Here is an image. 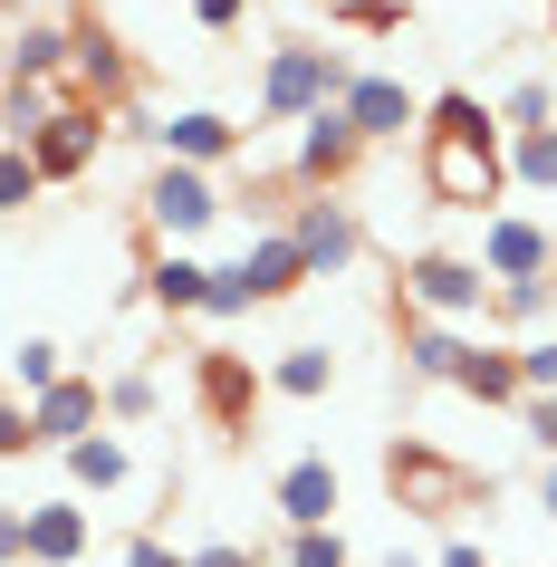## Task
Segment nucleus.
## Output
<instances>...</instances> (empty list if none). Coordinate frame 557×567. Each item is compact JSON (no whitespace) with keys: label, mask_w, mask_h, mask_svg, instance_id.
Wrapping results in <instances>:
<instances>
[{"label":"nucleus","mask_w":557,"mask_h":567,"mask_svg":"<svg viewBox=\"0 0 557 567\" xmlns=\"http://www.w3.org/2000/svg\"><path fill=\"white\" fill-rule=\"evenodd\" d=\"M355 87V59L347 49H318V39H279L260 68V125H308L318 106Z\"/></svg>","instance_id":"f257e3e1"},{"label":"nucleus","mask_w":557,"mask_h":567,"mask_svg":"<svg viewBox=\"0 0 557 567\" xmlns=\"http://www.w3.org/2000/svg\"><path fill=\"white\" fill-rule=\"evenodd\" d=\"M423 193L442 212H481L491 221L509 193V135H423Z\"/></svg>","instance_id":"f03ea898"},{"label":"nucleus","mask_w":557,"mask_h":567,"mask_svg":"<svg viewBox=\"0 0 557 567\" xmlns=\"http://www.w3.org/2000/svg\"><path fill=\"white\" fill-rule=\"evenodd\" d=\"M404 308H413V318L462 328V318H491V279H481L471 250H413V260H404Z\"/></svg>","instance_id":"7ed1b4c3"},{"label":"nucleus","mask_w":557,"mask_h":567,"mask_svg":"<svg viewBox=\"0 0 557 567\" xmlns=\"http://www.w3.org/2000/svg\"><path fill=\"white\" fill-rule=\"evenodd\" d=\"M221 212H231V203H221V183H212V174H193V164H154V183H145V231L164 240V250L203 240Z\"/></svg>","instance_id":"20e7f679"},{"label":"nucleus","mask_w":557,"mask_h":567,"mask_svg":"<svg viewBox=\"0 0 557 567\" xmlns=\"http://www.w3.org/2000/svg\"><path fill=\"white\" fill-rule=\"evenodd\" d=\"M471 260H481L491 289H509V279H557V231L538 221V212H509V203H499L491 221H481V250H471Z\"/></svg>","instance_id":"39448f33"},{"label":"nucleus","mask_w":557,"mask_h":567,"mask_svg":"<svg viewBox=\"0 0 557 567\" xmlns=\"http://www.w3.org/2000/svg\"><path fill=\"white\" fill-rule=\"evenodd\" d=\"M289 240H298V260H308V279H337V269H355V250H365V221H355V203H337V193H308V203L289 212Z\"/></svg>","instance_id":"423d86ee"},{"label":"nucleus","mask_w":557,"mask_h":567,"mask_svg":"<svg viewBox=\"0 0 557 567\" xmlns=\"http://www.w3.org/2000/svg\"><path fill=\"white\" fill-rule=\"evenodd\" d=\"M125 87H135V68H125L116 30L106 20H68V96L106 116V106H125Z\"/></svg>","instance_id":"0eeeda50"},{"label":"nucleus","mask_w":557,"mask_h":567,"mask_svg":"<svg viewBox=\"0 0 557 567\" xmlns=\"http://www.w3.org/2000/svg\"><path fill=\"white\" fill-rule=\"evenodd\" d=\"M96 154H106V116H96V106H78V96H68L59 116L30 135L39 183H87V174H96Z\"/></svg>","instance_id":"6e6552de"},{"label":"nucleus","mask_w":557,"mask_h":567,"mask_svg":"<svg viewBox=\"0 0 557 567\" xmlns=\"http://www.w3.org/2000/svg\"><path fill=\"white\" fill-rule=\"evenodd\" d=\"M145 135H154V154H164V164H193V174H212V164H231V154L250 145V125H231L221 106H183V116H154Z\"/></svg>","instance_id":"1a4fd4ad"},{"label":"nucleus","mask_w":557,"mask_h":567,"mask_svg":"<svg viewBox=\"0 0 557 567\" xmlns=\"http://www.w3.org/2000/svg\"><path fill=\"white\" fill-rule=\"evenodd\" d=\"M355 154H365V135L347 125V106H318V116L298 125V154H289L298 193H337V183L355 174Z\"/></svg>","instance_id":"9d476101"},{"label":"nucleus","mask_w":557,"mask_h":567,"mask_svg":"<svg viewBox=\"0 0 557 567\" xmlns=\"http://www.w3.org/2000/svg\"><path fill=\"white\" fill-rule=\"evenodd\" d=\"M269 501H279V519H289V529H337V462H327V452L279 462Z\"/></svg>","instance_id":"9b49d317"},{"label":"nucleus","mask_w":557,"mask_h":567,"mask_svg":"<svg viewBox=\"0 0 557 567\" xmlns=\"http://www.w3.org/2000/svg\"><path fill=\"white\" fill-rule=\"evenodd\" d=\"M347 106V125L365 135V145H384V135H404V125H423V96L404 87V78H375V68H355V87L337 96Z\"/></svg>","instance_id":"f8f14e48"},{"label":"nucleus","mask_w":557,"mask_h":567,"mask_svg":"<svg viewBox=\"0 0 557 567\" xmlns=\"http://www.w3.org/2000/svg\"><path fill=\"white\" fill-rule=\"evenodd\" d=\"M384 491H394L404 509H423V519H433V509H452V501H462L471 481L452 472L442 452H423V443H394V452H384Z\"/></svg>","instance_id":"ddd939ff"},{"label":"nucleus","mask_w":557,"mask_h":567,"mask_svg":"<svg viewBox=\"0 0 557 567\" xmlns=\"http://www.w3.org/2000/svg\"><path fill=\"white\" fill-rule=\"evenodd\" d=\"M30 423H39V443H87V433H106V385L96 375H59V385L30 404Z\"/></svg>","instance_id":"4468645a"},{"label":"nucleus","mask_w":557,"mask_h":567,"mask_svg":"<svg viewBox=\"0 0 557 567\" xmlns=\"http://www.w3.org/2000/svg\"><path fill=\"white\" fill-rule=\"evenodd\" d=\"M240 279H250V308H279V299H298V289H308V260H298L289 221H279V231H250V250H240Z\"/></svg>","instance_id":"2eb2a0df"},{"label":"nucleus","mask_w":557,"mask_h":567,"mask_svg":"<svg viewBox=\"0 0 557 567\" xmlns=\"http://www.w3.org/2000/svg\"><path fill=\"white\" fill-rule=\"evenodd\" d=\"M145 299L164 308V318H203L212 260H193V250H154V260H145Z\"/></svg>","instance_id":"dca6fc26"},{"label":"nucleus","mask_w":557,"mask_h":567,"mask_svg":"<svg viewBox=\"0 0 557 567\" xmlns=\"http://www.w3.org/2000/svg\"><path fill=\"white\" fill-rule=\"evenodd\" d=\"M0 78H20V87H68V20H20Z\"/></svg>","instance_id":"f3484780"},{"label":"nucleus","mask_w":557,"mask_h":567,"mask_svg":"<svg viewBox=\"0 0 557 567\" xmlns=\"http://www.w3.org/2000/svg\"><path fill=\"white\" fill-rule=\"evenodd\" d=\"M471 337L442 328V318H404V375H433V385H462Z\"/></svg>","instance_id":"a211bd4d"},{"label":"nucleus","mask_w":557,"mask_h":567,"mask_svg":"<svg viewBox=\"0 0 557 567\" xmlns=\"http://www.w3.org/2000/svg\"><path fill=\"white\" fill-rule=\"evenodd\" d=\"M78 558H87V509L30 501V567H78Z\"/></svg>","instance_id":"6ab92c4d"},{"label":"nucleus","mask_w":557,"mask_h":567,"mask_svg":"<svg viewBox=\"0 0 557 567\" xmlns=\"http://www.w3.org/2000/svg\"><path fill=\"white\" fill-rule=\"evenodd\" d=\"M250 404H260L250 357H203V414L221 423V433H240V423H250Z\"/></svg>","instance_id":"aec40b11"},{"label":"nucleus","mask_w":557,"mask_h":567,"mask_svg":"<svg viewBox=\"0 0 557 567\" xmlns=\"http://www.w3.org/2000/svg\"><path fill=\"white\" fill-rule=\"evenodd\" d=\"M462 394H471V404H499V414H519V404H528V385H519V347H471Z\"/></svg>","instance_id":"412c9836"},{"label":"nucleus","mask_w":557,"mask_h":567,"mask_svg":"<svg viewBox=\"0 0 557 567\" xmlns=\"http://www.w3.org/2000/svg\"><path fill=\"white\" fill-rule=\"evenodd\" d=\"M68 481L106 501V491H125V481H135V462H125V443H116V433H87V443H68Z\"/></svg>","instance_id":"4be33fe9"},{"label":"nucleus","mask_w":557,"mask_h":567,"mask_svg":"<svg viewBox=\"0 0 557 567\" xmlns=\"http://www.w3.org/2000/svg\"><path fill=\"white\" fill-rule=\"evenodd\" d=\"M491 318H499V328L548 337V318H557V279H509V289H491Z\"/></svg>","instance_id":"5701e85b"},{"label":"nucleus","mask_w":557,"mask_h":567,"mask_svg":"<svg viewBox=\"0 0 557 567\" xmlns=\"http://www.w3.org/2000/svg\"><path fill=\"white\" fill-rule=\"evenodd\" d=\"M327 385H337V357L327 347H289V357L269 365V394H289V404H318Z\"/></svg>","instance_id":"b1692460"},{"label":"nucleus","mask_w":557,"mask_h":567,"mask_svg":"<svg viewBox=\"0 0 557 567\" xmlns=\"http://www.w3.org/2000/svg\"><path fill=\"white\" fill-rule=\"evenodd\" d=\"M509 193H548V203H557V125L509 135Z\"/></svg>","instance_id":"393cba45"},{"label":"nucleus","mask_w":557,"mask_h":567,"mask_svg":"<svg viewBox=\"0 0 557 567\" xmlns=\"http://www.w3.org/2000/svg\"><path fill=\"white\" fill-rule=\"evenodd\" d=\"M59 375H68V347H49V337H20V347H10V385H20V404H39Z\"/></svg>","instance_id":"a878e982"},{"label":"nucleus","mask_w":557,"mask_h":567,"mask_svg":"<svg viewBox=\"0 0 557 567\" xmlns=\"http://www.w3.org/2000/svg\"><path fill=\"white\" fill-rule=\"evenodd\" d=\"M548 116H557V87H548V78H509V96H499V135H538Z\"/></svg>","instance_id":"bb28decb"},{"label":"nucleus","mask_w":557,"mask_h":567,"mask_svg":"<svg viewBox=\"0 0 557 567\" xmlns=\"http://www.w3.org/2000/svg\"><path fill=\"white\" fill-rule=\"evenodd\" d=\"M423 135H499V106H481V96H433V106H423Z\"/></svg>","instance_id":"cd10ccee"},{"label":"nucleus","mask_w":557,"mask_h":567,"mask_svg":"<svg viewBox=\"0 0 557 567\" xmlns=\"http://www.w3.org/2000/svg\"><path fill=\"white\" fill-rule=\"evenodd\" d=\"M154 404H164V385H154L145 365H125V375H106V423H154Z\"/></svg>","instance_id":"c85d7f7f"},{"label":"nucleus","mask_w":557,"mask_h":567,"mask_svg":"<svg viewBox=\"0 0 557 567\" xmlns=\"http://www.w3.org/2000/svg\"><path fill=\"white\" fill-rule=\"evenodd\" d=\"M279 567H355V548L337 529H289L279 538Z\"/></svg>","instance_id":"c756f323"},{"label":"nucleus","mask_w":557,"mask_h":567,"mask_svg":"<svg viewBox=\"0 0 557 567\" xmlns=\"http://www.w3.org/2000/svg\"><path fill=\"white\" fill-rule=\"evenodd\" d=\"M49 183H39V164H30V145H0V212H30Z\"/></svg>","instance_id":"7c9ffc66"},{"label":"nucleus","mask_w":557,"mask_h":567,"mask_svg":"<svg viewBox=\"0 0 557 567\" xmlns=\"http://www.w3.org/2000/svg\"><path fill=\"white\" fill-rule=\"evenodd\" d=\"M203 318H221V328H231V318H250V279H240V260H221V269H212Z\"/></svg>","instance_id":"2f4dec72"},{"label":"nucleus","mask_w":557,"mask_h":567,"mask_svg":"<svg viewBox=\"0 0 557 567\" xmlns=\"http://www.w3.org/2000/svg\"><path fill=\"white\" fill-rule=\"evenodd\" d=\"M519 385L528 394H557V337H528V347H519Z\"/></svg>","instance_id":"473e14b6"},{"label":"nucleus","mask_w":557,"mask_h":567,"mask_svg":"<svg viewBox=\"0 0 557 567\" xmlns=\"http://www.w3.org/2000/svg\"><path fill=\"white\" fill-rule=\"evenodd\" d=\"M20 452H39V423H30V404L0 394V462H20Z\"/></svg>","instance_id":"72a5a7b5"},{"label":"nucleus","mask_w":557,"mask_h":567,"mask_svg":"<svg viewBox=\"0 0 557 567\" xmlns=\"http://www.w3.org/2000/svg\"><path fill=\"white\" fill-rule=\"evenodd\" d=\"M519 433H528V443H538V452L557 462V394H528V404H519Z\"/></svg>","instance_id":"f704fd0d"},{"label":"nucleus","mask_w":557,"mask_h":567,"mask_svg":"<svg viewBox=\"0 0 557 567\" xmlns=\"http://www.w3.org/2000/svg\"><path fill=\"white\" fill-rule=\"evenodd\" d=\"M183 567H260V548H240V538H203V548H183Z\"/></svg>","instance_id":"c9c22d12"},{"label":"nucleus","mask_w":557,"mask_h":567,"mask_svg":"<svg viewBox=\"0 0 557 567\" xmlns=\"http://www.w3.org/2000/svg\"><path fill=\"white\" fill-rule=\"evenodd\" d=\"M337 20H347V30H404V0H347Z\"/></svg>","instance_id":"e433bc0d"},{"label":"nucleus","mask_w":557,"mask_h":567,"mask_svg":"<svg viewBox=\"0 0 557 567\" xmlns=\"http://www.w3.org/2000/svg\"><path fill=\"white\" fill-rule=\"evenodd\" d=\"M0 567H30V509H0Z\"/></svg>","instance_id":"4c0bfd02"},{"label":"nucleus","mask_w":557,"mask_h":567,"mask_svg":"<svg viewBox=\"0 0 557 567\" xmlns=\"http://www.w3.org/2000/svg\"><path fill=\"white\" fill-rule=\"evenodd\" d=\"M193 20H203V30H212V39H231V30H240V20H250V0H193Z\"/></svg>","instance_id":"58836bf2"},{"label":"nucleus","mask_w":557,"mask_h":567,"mask_svg":"<svg viewBox=\"0 0 557 567\" xmlns=\"http://www.w3.org/2000/svg\"><path fill=\"white\" fill-rule=\"evenodd\" d=\"M125 567H183V548H164L154 529H135V538H125Z\"/></svg>","instance_id":"ea45409f"},{"label":"nucleus","mask_w":557,"mask_h":567,"mask_svg":"<svg viewBox=\"0 0 557 567\" xmlns=\"http://www.w3.org/2000/svg\"><path fill=\"white\" fill-rule=\"evenodd\" d=\"M433 567H491V548L481 538H452V548H433Z\"/></svg>","instance_id":"a19ab883"},{"label":"nucleus","mask_w":557,"mask_h":567,"mask_svg":"<svg viewBox=\"0 0 557 567\" xmlns=\"http://www.w3.org/2000/svg\"><path fill=\"white\" fill-rule=\"evenodd\" d=\"M384 567H433V558H423V548H404V538H394V548H384Z\"/></svg>","instance_id":"79ce46f5"},{"label":"nucleus","mask_w":557,"mask_h":567,"mask_svg":"<svg viewBox=\"0 0 557 567\" xmlns=\"http://www.w3.org/2000/svg\"><path fill=\"white\" fill-rule=\"evenodd\" d=\"M538 509H557V462H548V472H538Z\"/></svg>","instance_id":"37998d69"},{"label":"nucleus","mask_w":557,"mask_h":567,"mask_svg":"<svg viewBox=\"0 0 557 567\" xmlns=\"http://www.w3.org/2000/svg\"><path fill=\"white\" fill-rule=\"evenodd\" d=\"M0 10H10V0H0Z\"/></svg>","instance_id":"c03bdc74"},{"label":"nucleus","mask_w":557,"mask_h":567,"mask_svg":"<svg viewBox=\"0 0 557 567\" xmlns=\"http://www.w3.org/2000/svg\"><path fill=\"white\" fill-rule=\"evenodd\" d=\"M548 10H557V0H548Z\"/></svg>","instance_id":"a18cd8bd"}]
</instances>
